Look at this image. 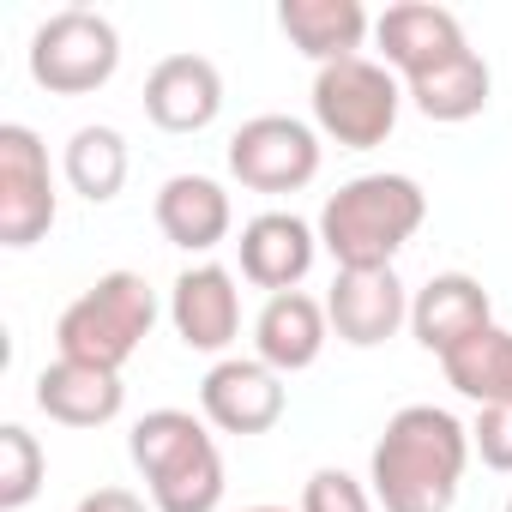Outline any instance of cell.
I'll list each match as a JSON object with an SVG mask.
<instances>
[{"label": "cell", "instance_id": "1", "mask_svg": "<svg viewBox=\"0 0 512 512\" xmlns=\"http://www.w3.org/2000/svg\"><path fill=\"white\" fill-rule=\"evenodd\" d=\"M470 464V428L440 404H404L368 458L380 512H452Z\"/></svg>", "mask_w": 512, "mask_h": 512}, {"label": "cell", "instance_id": "2", "mask_svg": "<svg viewBox=\"0 0 512 512\" xmlns=\"http://www.w3.org/2000/svg\"><path fill=\"white\" fill-rule=\"evenodd\" d=\"M428 193L410 175H356L344 181L320 211V247L338 260V272H386L398 247L422 229Z\"/></svg>", "mask_w": 512, "mask_h": 512}, {"label": "cell", "instance_id": "3", "mask_svg": "<svg viewBox=\"0 0 512 512\" xmlns=\"http://www.w3.org/2000/svg\"><path fill=\"white\" fill-rule=\"evenodd\" d=\"M157 326V290L139 272H109L97 278L55 326V350L67 362H91V368H127L133 350L151 338Z\"/></svg>", "mask_w": 512, "mask_h": 512}, {"label": "cell", "instance_id": "4", "mask_svg": "<svg viewBox=\"0 0 512 512\" xmlns=\"http://www.w3.org/2000/svg\"><path fill=\"white\" fill-rule=\"evenodd\" d=\"M398 109H404V91H398V73L386 61L350 55V61H332L314 73V121L344 151L386 145L398 127Z\"/></svg>", "mask_w": 512, "mask_h": 512}, {"label": "cell", "instance_id": "5", "mask_svg": "<svg viewBox=\"0 0 512 512\" xmlns=\"http://www.w3.org/2000/svg\"><path fill=\"white\" fill-rule=\"evenodd\" d=\"M121 67V31L91 7H61L31 37V79L55 97L103 91Z\"/></svg>", "mask_w": 512, "mask_h": 512}, {"label": "cell", "instance_id": "6", "mask_svg": "<svg viewBox=\"0 0 512 512\" xmlns=\"http://www.w3.org/2000/svg\"><path fill=\"white\" fill-rule=\"evenodd\" d=\"M229 175L253 193H296L320 175V133L296 115H253L229 139Z\"/></svg>", "mask_w": 512, "mask_h": 512}, {"label": "cell", "instance_id": "7", "mask_svg": "<svg viewBox=\"0 0 512 512\" xmlns=\"http://www.w3.org/2000/svg\"><path fill=\"white\" fill-rule=\"evenodd\" d=\"M55 229V175L31 127H0V247H37Z\"/></svg>", "mask_w": 512, "mask_h": 512}, {"label": "cell", "instance_id": "8", "mask_svg": "<svg viewBox=\"0 0 512 512\" xmlns=\"http://www.w3.org/2000/svg\"><path fill=\"white\" fill-rule=\"evenodd\" d=\"M199 410L223 434H266L284 416V374L260 356H223L199 380Z\"/></svg>", "mask_w": 512, "mask_h": 512}, {"label": "cell", "instance_id": "9", "mask_svg": "<svg viewBox=\"0 0 512 512\" xmlns=\"http://www.w3.org/2000/svg\"><path fill=\"white\" fill-rule=\"evenodd\" d=\"M374 37H380L386 67L404 73V85L422 79V73H434V67H446V61H458L470 49L458 13L434 7V0H398V7H386L374 19Z\"/></svg>", "mask_w": 512, "mask_h": 512}, {"label": "cell", "instance_id": "10", "mask_svg": "<svg viewBox=\"0 0 512 512\" xmlns=\"http://www.w3.org/2000/svg\"><path fill=\"white\" fill-rule=\"evenodd\" d=\"M494 326V302L470 272H434L410 302V332L428 356H452L464 338Z\"/></svg>", "mask_w": 512, "mask_h": 512}, {"label": "cell", "instance_id": "11", "mask_svg": "<svg viewBox=\"0 0 512 512\" xmlns=\"http://www.w3.org/2000/svg\"><path fill=\"white\" fill-rule=\"evenodd\" d=\"M169 326L187 350H229L235 332H241V296H235V278L223 266H187L169 290Z\"/></svg>", "mask_w": 512, "mask_h": 512}, {"label": "cell", "instance_id": "12", "mask_svg": "<svg viewBox=\"0 0 512 512\" xmlns=\"http://www.w3.org/2000/svg\"><path fill=\"white\" fill-rule=\"evenodd\" d=\"M326 320L344 344L356 350H374L386 344L404 320H410V296L398 284V272H338L332 278V296H326Z\"/></svg>", "mask_w": 512, "mask_h": 512}, {"label": "cell", "instance_id": "13", "mask_svg": "<svg viewBox=\"0 0 512 512\" xmlns=\"http://www.w3.org/2000/svg\"><path fill=\"white\" fill-rule=\"evenodd\" d=\"M241 278L260 284L272 296L296 290L308 272H314V253H320V235L296 217V211H260L247 229H241Z\"/></svg>", "mask_w": 512, "mask_h": 512}, {"label": "cell", "instance_id": "14", "mask_svg": "<svg viewBox=\"0 0 512 512\" xmlns=\"http://www.w3.org/2000/svg\"><path fill=\"white\" fill-rule=\"evenodd\" d=\"M223 109V73L205 55H163L145 79V115L163 133H205Z\"/></svg>", "mask_w": 512, "mask_h": 512}, {"label": "cell", "instance_id": "15", "mask_svg": "<svg viewBox=\"0 0 512 512\" xmlns=\"http://www.w3.org/2000/svg\"><path fill=\"white\" fill-rule=\"evenodd\" d=\"M127 404V386L115 368H91V362H67L55 356L43 374H37V410L61 428H103L115 422Z\"/></svg>", "mask_w": 512, "mask_h": 512}, {"label": "cell", "instance_id": "16", "mask_svg": "<svg viewBox=\"0 0 512 512\" xmlns=\"http://www.w3.org/2000/svg\"><path fill=\"white\" fill-rule=\"evenodd\" d=\"M326 332H332L326 302H314L302 290H284V296H266L260 320H253V350H260V362L278 368V374H302V368L320 362Z\"/></svg>", "mask_w": 512, "mask_h": 512}, {"label": "cell", "instance_id": "17", "mask_svg": "<svg viewBox=\"0 0 512 512\" xmlns=\"http://www.w3.org/2000/svg\"><path fill=\"white\" fill-rule=\"evenodd\" d=\"M229 223H235L229 193L211 175H169L163 181V193H157V229L181 253H211L229 235Z\"/></svg>", "mask_w": 512, "mask_h": 512}, {"label": "cell", "instance_id": "18", "mask_svg": "<svg viewBox=\"0 0 512 512\" xmlns=\"http://www.w3.org/2000/svg\"><path fill=\"white\" fill-rule=\"evenodd\" d=\"M278 31L320 67L362 55L368 37V7L362 0H284L278 7Z\"/></svg>", "mask_w": 512, "mask_h": 512}, {"label": "cell", "instance_id": "19", "mask_svg": "<svg viewBox=\"0 0 512 512\" xmlns=\"http://www.w3.org/2000/svg\"><path fill=\"white\" fill-rule=\"evenodd\" d=\"M127 452H133V464H139V476H145V488H151V482H169L175 470L199 464L205 452H217V440H211L205 422L187 416V410H151V416L133 422Z\"/></svg>", "mask_w": 512, "mask_h": 512}, {"label": "cell", "instance_id": "20", "mask_svg": "<svg viewBox=\"0 0 512 512\" xmlns=\"http://www.w3.org/2000/svg\"><path fill=\"white\" fill-rule=\"evenodd\" d=\"M488 91H494V73H488V61L476 49H464L458 61H446V67H434V73H422V79L404 85V97L428 121H446V127L452 121H476L488 109Z\"/></svg>", "mask_w": 512, "mask_h": 512}, {"label": "cell", "instance_id": "21", "mask_svg": "<svg viewBox=\"0 0 512 512\" xmlns=\"http://www.w3.org/2000/svg\"><path fill=\"white\" fill-rule=\"evenodd\" d=\"M452 392H464L470 404H512V332L488 326L476 338H464L452 356H440Z\"/></svg>", "mask_w": 512, "mask_h": 512}, {"label": "cell", "instance_id": "22", "mask_svg": "<svg viewBox=\"0 0 512 512\" xmlns=\"http://www.w3.org/2000/svg\"><path fill=\"white\" fill-rule=\"evenodd\" d=\"M67 187L91 205H109L127 187V139L115 127H79L67 139Z\"/></svg>", "mask_w": 512, "mask_h": 512}, {"label": "cell", "instance_id": "23", "mask_svg": "<svg viewBox=\"0 0 512 512\" xmlns=\"http://www.w3.org/2000/svg\"><path fill=\"white\" fill-rule=\"evenodd\" d=\"M37 488H43V446H37L31 428L7 422V428H0V512L31 506Z\"/></svg>", "mask_w": 512, "mask_h": 512}, {"label": "cell", "instance_id": "24", "mask_svg": "<svg viewBox=\"0 0 512 512\" xmlns=\"http://www.w3.org/2000/svg\"><path fill=\"white\" fill-rule=\"evenodd\" d=\"M217 500H223V458L217 452H205L199 464L175 470L169 482H151V506L157 512H217Z\"/></svg>", "mask_w": 512, "mask_h": 512}, {"label": "cell", "instance_id": "25", "mask_svg": "<svg viewBox=\"0 0 512 512\" xmlns=\"http://www.w3.org/2000/svg\"><path fill=\"white\" fill-rule=\"evenodd\" d=\"M302 512H374V488H362L350 470L326 464V470L308 476V488H302Z\"/></svg>", "mask_w": 512, "mask_h": 512}, {"label": "cell", "instance_id": "26", "mask_svg": "<svg viewBox=\"0 0 512 512\" xmlns=\"http://www.w3.org/2000/svg\"><path fill=\"white\" fill-rule=\"evenodd\" d=\"M470 452H476L488 470L512 476V404H482V410H476V422H470Z\"/></svg>", "mask_w": 512, "mask_h": 512}, {"label": "cell", "instance_id": "27", "mask_svg": "<svg viewBox=\"0 0 512 512\" xmlns=\"http://www.w3.org/2000/svg\"><path fill=\"white\" fill-rule=\"evenodd\" d=\"M73 512H145V500H139L133 488H97V494H85Z\"/></svg>", "mask_w": 512, "mask_h": 512}, {"label": "cell", "instance_id": "28", "mask_svg": "<svg viewBox=\"0 0 512 512\" xmlns=\"http://www.w3.org/2000/svg\"><path fill=\"white\" fill-rule=\"evenodd\" d=\"M247 512H290V506H247Z\"/></svg>", "mask_w": 512, "mask_h": 512}, {"label": "cell", "instance_id": "29", "mask_svg": "<svg viewBox=\"0 0 512 512\" xmlns=\"http://www.w3.org/2000/svg\"><path fill=\"white\" fill-rule=\"evenodd\" d=\"M506 512H512V494H506Z\"/></svg>", "mask_w": 512, "mask_h": 512}]
</instances>
